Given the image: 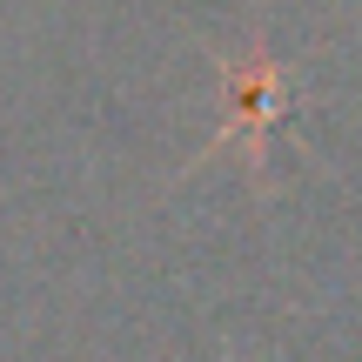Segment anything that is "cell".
<instances>
[{"label":"cell","instance_id":"obj_1","mask_svg":"<svg viewBox=\"0 0 362 362\" xmlns=\"http://www.w3.org/2000/svg\"><path fill=\"white\" fill-rule=\"evenodd\" d=\"M288 107V67L269 47H248L242 61H221V115H215V141L208 148H248L262 155L269 128Z\"/></svg>","mask_w":362,"mask_h":362}]
</instances>
